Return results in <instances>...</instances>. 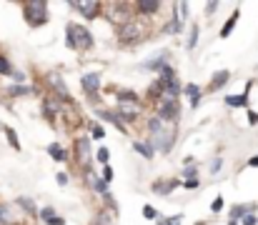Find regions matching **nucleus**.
I'll return each instance as SVG.
<instances>
[{"label": "nucleus", "instance_id": "1", "mask_svg": "<svg viewBox=\"0 0 258 225\" xmlns=\"http://www.w3.org/2000/svg\"><path fill=\"white\" fill-rule=\"evenodd\" d=\"M148 133H151V148L161 150V153H168L175 143V128L163 123L158 115H153L148 120Z\"/></svg>", "mask_w": 258, "mask_h": 225}, {"label": "nucleus", "instance_id": "2", "mask_svg": "<svg viewBox=\"0 0 258 225\" xmlns=\"http://www.w3.org/2000/svg\"><path fill=\"white\" fill-rule=\"evenodd\" d=\"M66 35H68L66 43H68V48H73V50H90V48H93V33L88 30L86 25L68 23Z\"/></svg>", "mask_w": 258, "mask_h": 225}, {"label": "nucleus", "instance_id": "3", "mask_svg": "<svg viewBox=\"0 0 258 225\" xmlns=\"http://www.w3.org/2000/svg\"><path fill=\"white\" fill-rule=\"evenodd\" d=\"M23 13H25L28 25H33V28H40V25L48 23V5H45L43 0H30V3H25V5H23Z\"/></svg>", "mask_w": 258, "mask_h": 225}, {"label": "nucleus", "instance_id": "4", "mask_svg": "<svg viewBox=\"0 0 258 225\" xmlns=\"http://www.w3.org/2000/svg\"><path fill=\"white\" fill-rule=\"evenodd\" d=\"M143 30H141V25L136 23V20H128V23H123L120 28H118V38H120V43H141L143 40Z\"/></svg>", "mask_w": 258, "mask_h": 225}, {"label": "nucleus", "instance_id": "5", "mask_svg": "<svg viewBox=\"0 0 258 225\" xmlns=\"http://www.w3.org/2000/svg\"><path fill=\"white\" fill-rule=\"evenodd\" d=\"M158 118L163 120V123H178V118H180V105H178V100H158Z\"/></svg>", "mask_w": 258, "mask_h": 225}, {"label": "nucleus", "instance_id": "6", "mask_svg": "<svg viewBox=\"0 0 258 225\" xmlns=\"http://www.w3.org/2000/svg\"><path fill=\"white\" fill-rule=\"evenodd\" d=\"M76 160L88 168L90 160H93V153H90V138H76Z\"/></svg>", "mask_w": 258, "mask_h": 225}, {"label": "nucleus", "instance_id": "7", "mask_svg": "<svg viewBox=\"0 0 258 225\" xmlns=\"http://www.w3.org/2000/svg\"><path fill=\"white\" fill-rule=\"evenodd\" d=\"M71 8L73 10H78L86 20H95V15L100 13V3H86V0H78V3H71Z\"/></svg>", "mask_w": 258, "mask_h": 225}, {"label": "nucleus", "instance_id": "8", "mask_svg": "<svg viewBox=\"0 0 258 225\" xmlns=\"http://www.w3.org/2000/svg\"><path fill=\"white\" fill-rule=\"evenodd\" d=\"M118 118L120 120H125V123H136L138 120V115H141V110H138V103H118Z\"/></svg>", "mask_w": 258, "mask_h": 225}, {"label": "nucleus", "instance_id": "9", "mask_svg": "<svg viewBox=\"0 0 258 225\" xmlns=\"http://www.w3.org/2000/svg\"><path fill=\"white\" fill-rule=\"evenodd\" d=\"M81 85H83V90L88 95H98V90H100V73H86L81 78Z\"/></svg>", "mask_w": 258, "mask_h": 225}, {"label": "nucleus", "instance_id": "10", "mask_svg": "<svg viewBox=\"0 0 258 225\" xmlns=\"http://www.w3.org/2000/svg\"><path fill=\"white\" fill-rule=\"evenodd\" d=\"M228 80H231V73H228V70H218V73H213V78H211L208 90H211V93H216V90H221Z\"/></svg>", "mask_w": 258, "mask_h": 225}, {"label": "nucleus", "instance_id": "11", "mask_svg": "<svg viewBox=\"0 0 258 225\" xmlns=\"http://www.w3.org/2000/svg\"><path fill=\"white\" fill-rule=\"evenodd\" d=\"M48 83L53 85V90H58V95H60V98H66V100H68V88H66V83H63V75L50 73L48 75Z\"/></svg>", "mask_w": 258, "mask_h": 225}, {"label": "nucleus", "instance_id": "12", "mask_svg": "<svg viewBox=\"0 0 258 225\" xmlns=\"http://www.w3.org/2000/svg\"><path fill=\"white\" fill-rule=\"evenodd\" d=\"M161 3L158 0H136V10L143 13V15H151V13H158Z\"/></svg>", "mask_w": 258, "mask_h": 225}, {"label": "nucleus", "instance_id": "13", "mask_svg": "<svg viewBox=\"0 0 258 225\" xmlns=\"http://www.w3.org/2000/svg\"><path fill=\"white\" fill-rule=\"evenodd\" d=\"M40 218H43L48 225H66V220H63L53 208H43V210H40Z\"/></svg>", "mask_w": 258, "mask_h": 225}, {"label": "nucleus", "instance_id": "14", "mask_svg": "<svg viewBox=\"0 0 258 225\" xmlns=\"http://www.w3.org/2000/svg\"><path fill=\"white\" fill-rule=\"evenodd\" d=\"M183 90H185V95L190 98V105H193V108H198V105H201V88H198V85H193V83H188Z\"/></svg>", "mask_w": 258, "mask_h": 225}, {"label": "nucleus", "instance_id": "15", "mask_svg": "<svg viewBox=\"0 0 258 225\" xmlns=\"http://www.w3.org/2000/svg\"><path fill=\"white\" fill-rule=\"evenodd\" d=\"M98 115L103 118V120H108V123H113L118 130H125V123L118 118V113H110V110H98Z\"/></svg>", "mask_w": 258, "mask_h": 225}, {"label": "nucleus", "instance_id": "16", "mask_svg": "<svg viewBox=\"0 0 258 225\" xmlns=\"http://www.w3.org/2000/svg\"><path fill=\"white\" fill-rule=\"evenodd\" d=\"M248 213H256V205H233V210H231V220L238 223V218H246Z\"/></svg>", "mask_w": 258, "mask_h": 225}, {"label": "nucleus", "instance_id": "17", "mask_svg": "<svg viewBox=\"0 0 258 225\" xmlns=\"http://www.w3.org/2000/svg\"><path fill=\"white\" fill-rule=\"evenodd\" d=\"M48 155H50L53 160H58V163H63V160H68V153L63 150V145H58V143H53V145H48Z\"/></svg>", "mask_w": 258, "mask_h": 225}, {"label": "nucleus", "instance_id": "18", "mask_svg": "<svg viewBox=\"0 0 258 225\" xmlns=\"http://www.w3.org/2000/svg\"><path fill=\"white\" fill-rule=\"evenodd\" d=\"M166 65H168V63H166V53H161L156 60H148V63H143V68H148V70H158V73H161Z\"/></svg>", "mask_w": 258, "mask_h": 225}, {"label": "nucleus", "instance_id": "19", "mask_svg": "<svg viewBox=\"0 0 258 225\" xmlns=\"http://www.w3.org/2000/svg\"><path fill=\"white\" fill-rule=\"evenodd\" d=\"M226 105H231V108H248V98H246V93L243 95H228Z\"/></svg>", "mask_w": 258, "mask_h": 225}, {"label": "nucleus", "instance_id": "20", "mask_svg": "<svg viewBox=\"0 0 258 225\" xmlns=\"http://www.w3.org/2000/svg\"><path fill=\"white\" fill-rule=\"evenodd\" d=\"M178 185H180L178 180H168V183H153V190H156V193H161V195H168L173 188H178Z\"/></svg>", "mask_w": 258, "mask_h": 225}, {"label": "nucleus", "instance_id": "21", "mask_svg": "<svg viewBox=\"0 0 258 225\" xmlns=\"http://www.w3.org/2000/svg\"><path fill=\"white\" fill-rule=\"evenodd\" d=\"M238 15H241V13L236 10V13L226 20V25L221 28V38H228V35H231V30H233V28H236V23H238Z\"/></svg>", "mask_w": 258, "mask_h": 225}, {"label": "nucleus", "instance_id": "22", "mask_svg": "<svg viewBox=\"0 0 258 225\" xmlns=\"http://www.w3.org/2000/svg\"><path fill=\"white\" fill-rule=\"evenodd\" d=\"M18 205H20L25 213H30V215H38V208H35V203H33L30 198H18Z\"/></svg>", "mask_w": 258, "mask_h": 225}, {"label": "nucleus", "instance_id": "23", "mask_svg": "<svg viewBox=\"0 0 258 225\" xmlns=\"http://www.w3.org/2000/svg\"><path fill=\"white\" fill-rule=\"evenodd\" d=\"M133 148L138 150V153H141L146 160H151V158H153V148H151L148 143H141V140H138V143H133Z\"/></svg>", "mask_w": 258, "mask_h": 225}, {"label": "nucleus", "instance_id": "24", "mask_svg": "<svg viewBox=\"0 0 258 225\" xmlns=\"http://www.w3.org/2000/svg\"><path fill=\"white\" fill-rule=\"evenodd\" d=\"M180 30H183V20L173 15V20H171V23H168V25H166V33H175V35H178Z\"/></svg>", "mask_w": 258, "mask_h": 225}, {"label": "nucleus", "instance_id": "25", "mask_svg": "<svg viewBox=\"0 0 258 225\" xmlns=\"http://www.w3.org/2000/svg\"><path fill=\"white\" fill-rule=\"evenodd\" d=\"M10 223H13L10 210H8V205H3V203H0V225H10Z\"/></svg>", "mask_w": 258, "mask_h": 225}, {"label": "nucleus", "instance_id": "26", "mask_svg": "<svg viewBox=\"0 0 258 225\" xmlns=\"http://www.w3.org/2000/svg\"><path fill=\"white\" fill-rule=\"evenodd\" d=\"M10 73H13V68H10L8 58H5V55H0V75H10Z\"/></svg>", "mask_w": 258, "mask_h": 225}, {"label": "nucleus", "instance_id": "27", "mask_svg": "<svg viewBox=\"0 0 258 225\" xmlns=\"http://www.w3.org/2000/svg\"><path fill=\"white\" fill-rule=\"evenodd\" d=\"M196 43H198V25H193V28H190V40H188V50H193V48H196Z\"/></svg>", "mask_w": 258, "mask_h": 225}, {"label": "nucleus", "instance_id": "28", "mask_svg": "<svg viewBox=\"0 0 258 225\" xmlns=\"http://www.w3.org/2000/svg\"><path fill=\"white\" fill-rule=\"evenodd\" d=\"M90 135H93L95 140H103V138H105V130H103L100 125H95V123H93V128H90Z\"/></svg>", "mask_w": 258, "mask_h": 225}, {"label": "nucleus", "instance_id": "29", "mask_svg": "<svg viewBox=\"0 0 258 225\" xmlns=\"http://www.w3.org/2000/svg\"><path fill=\"white\" fill-rule=\"evenodd\" d=\"M108 155H110L108 148H100L98 153H95V160H98V163H103V165H108Z\"/></svg>", "mask_w": 258, "mask_h": 225}, {"label": "nucleus", "instance_id": "30", "mask_svg": "<svg viewBox=\"0 0 258 225\" xmlns=\"http://www.w3.org/2000/svg\"><path fill=\"white\" fill-rule=\"evenodd\" d=\"M28 93H33L30 88H23V85H18V88H10L8 90V95H28Z\"/></svg>", "mask_w": 258, "mask_h": 225}, {"label": "nucleus", "instance_id": "31", "mask_svg": "<svg viewBox=\"0 0 258 225\" xmlns=\"http://www.w3.org/2000/svg\"><path fill=\"white\" fill-rule=\"evenodd\" d=\"M5 133H8V140H10V145H13L15 150H20V143H18V135H15V133H13L10 128H5Z\"/></svg>", "mask_w": 258, "mask_h": 225}, {"label": "nucleus", "instance_id": "32", "mask_svg": "<svg viewBox=\"0 0 258 225\" xmlns=\"http://www.w3.org/2000/svg\"><path fill=\"white\" fill-rule=\"evenodd\" d=\"M110 180H113V168L103 165V183H110Z\"/></svg>", "mask_w": 258, "mask_h": 225}, {"label": "nucleus", "instance_id": "33", "mask_svg": "<svg viewBox=\"0 0 258 225\" xmlns=\"http://www.w3.org/2000/svg\"><path fill=\"white\" fill-rule=\"evenodd\" d=\"M143 215H146L148 220H156V218H158V213L153 210V205H146V208H143Z\"/></svg>", "mask_w": 258, "mask_h": 225}, {"label": "nucleus", "instance_id": "34", "mask_svg": "<svg viewBox=\"0 0 258 225\" xmlns=\"http://www.w3.org/2000/svg\"><path fill=\"white\" fill-rule=\"evenodd\" d=\"M241 223H243V225H256V223H258L256 213H248V215H246V218H243V220H241Z\"/></svg>", "mask_w": 258, "mask_h": 225}, {"label": "nucleus", "instance_id": "35", "mask_svg": "<svg viewBox=\"0 0 258 225\" xmlns=\"http://www.w3.org/2000/svg\"><path fill=\"white\" fill-rule=\"evenodd\" d=\"M211 210H213V213H218V210H223V200H221V198H216V200L211 203Z\"/></svg>", "mask_w": 258, "mask_h": 225}, {"label": "nucleus", "instance_id": "36", "mask_svg": "<svg viewBox=\"0 0 258 225\" xmlns=\"http://www.w3.org/2000/svg\"><path fill=\"white\" fill-rule=\"evenodd\" d=\"M221 165H223V160L218 158V160H213V163H211V170L216 173V170H221Z\"/></svg>", "mask_w": 258, "mask_h": 225}, {"label": "nucleus", "instance_id": "37", "mask_svg": "<svg viewBox=\"0 0 258 225\" xmlns=\"http://www.w3.org/2000/svg\"><path fill=\"white\" fill-rule=\"evenodd\" d=\"M58 185H68V175L66 173H58Z\"/></svg>", "mask_w": 258, "mask_h": 225}, {"label": "nucleus", "instance_id": "38", "mask_svg": "<svg viewBox=\"0 0 258 225\" xmlns=\"http://www.w3.org/2000/svg\"><path fill=\"white\" fill-rule=\"evenodd\" d=\"M185 188H198V178H190V180H185Z\"/></svg>", "mask_w": 258, "mask_h": 225}, {"label": "nucleus", "instance_id": "39", "mask_svg": "<svg viewBox=\"0 0 258 225\" xmlns=\"http://www.w3.org/2000/svg\"><path fill=\"white\" fill-rule=\"evenodd\" d=\"M248 123H251V125H256L258 123V113H248Z\"/></svg>", "mask_w": 258, "mask_h": 225}, {"label": "nucleus", "instance_id": "40", "mask_svg": "<svg viewBox=\"0 0 258 225\" xmlns=\"http://www.w3.org/2000/svg\"><path fill=\"white\" fill-rule=\"evenodd\" d=\"M206 10H208V13H213V10H218V3H208V5H206Z\"/></svg>", "mask_w": 258, "mask_h": 225}, {"label": "nucleus", "instance_id": "41", "mask_svg": "<svg viewBox=\"0 0 258 225\" xmlns=\"http://www.w3.org/2000/svg\"><path fill=\"white\" fill-rule=\"evenodd\" d=\"M248 168H258V155H253V158L248 160Z\"/></svg>", "mask_w": 258, "mask_h": 225}, {"label": "nucleus", "instance_id": "42", "mask_svg": "<svg viewBox=\"0 0 258 225\" xmlns=\"http://www.w3.org/2000/svg\"><path fill=\"white\" fill-rule=\"evenodd\" d=\"M158 225H168V223H158Z\"/></svg>", "mask_w": 258, "mask_h": 225}]
</instances>
